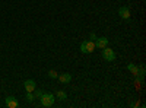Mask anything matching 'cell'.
Listing matches in <instances>:
<instances>
[{"label":"cell","mask_w":146,"mask_h":108,"mask_svg":"<svg viewBox=\"0 0 146 108\" xmlns=\"http://www.w3.org/2000/svg\"><path fill=\"white\" fill-rule=\"evenodd\" d=\"M40 99H41V105L42 107H53V104H54V101H56V97L51 93V92H42V95L40 97Z\"/></svg>","instance_id":"obj_1"},{"label":"cell","mask_w":146,"mask_h":108,"mask_svg":"<svg viewBox=\"0 0 146 108\" xmlns=\"http://www.w3.org/2000/svg\"><path fill=\"white\" fill-rule=\"evenodd\" d=\"M115 53L113 48H108V45L105 47V48H102V58L105 60V62H114L115 60Z\"/></svg>","instance_id":"obj_2"},{"label":"cell","mask_w":146,"mask_h":108,"mask_svg":"<svg viewBox=\"0 0 146 108\" xmlns=\"http://www.w3.org/2000/svg\"><path fill=\"white\" fill-rule=\"evenodd\" d=\"M95 50V42L94 41H83L82 44H80V51L83 53V54H89V53H92Z\"/></svg>","instance_id":"obj_3"},{"label":"cell","mask_w":146,"mask_h":108,"mask_svg":"<svg viewBox=\"0 0 146 108\" xmlns=\"http://www.w3.org/2000/svg\"><path fill=\"white\" fill-rule=\"evenodd\" d=\"M118 16L121 19H124V21H129L130 19V9L127 6H121L118 9Z\"/></svg>","instance_id":"obj_4"},{"label":"cell","mask_w":146,"mask_h":108,"mask_svg":"<svg viewBox=\"0 0 146 108\" xmlns=\"http://www.w3.org/2000/svg\"><path fill=\"white\" fill-rule=\"evenodd\" d=\"M95 48H105V47L108 45V38L107 37H101V38H96L95 41Z\"/></svg>","instance_id":"obj_5"},{"label":"cell","mask_w":146,"mask_h":108,"mask_svg":"<svg viewBox=\"0 0 146 108\" xmlns=\"http://www.w3.org/2000/svg\"><path fill=\"white\" fill-rule=\"evenodd\" d=\"M23 88H25L27 92H34V89L36 88V83H35L34 79H28V80L23 82Z\"/></svg>","instance_id":"obj_6"},{"label":"cell","mask_w":146,"mask_h":108,"mask_svg":"<svg viewBox=\"0 0 146 108\" xmlns=\"http://www.w3.org/2000/svg\"><path fill=\"white\" fill-rule=\"evenodd\" d=\"M6 107H9V108H18L19 102H18V99L15 97H7L6 98Z\"/></svg>","instance_id":"obj_7"},{"label":"cell","mask_w":146,"mask_h":108,"mask_svg":"<svg viewBox=\"0 0 146 108\" xmlns=\"http://www.w3.org/2000/svg\"><path fill=\"white\" fill-rule=\"evenodd\" d=\"M57 79L62 82V83H69V82L72 80V75H70V73H63V75H58Z\"/></svg>","instance_id":"obj_8"},{"label":"cell","mask_w":146,"mask_h":108,"mask_svg":"<svg viewBox=\"0 0 146 108\" xmlns=\"http://www.w3.org/2000/svg\"><path fill=\"white\" fill-rule=\"evenodd\" d=\"M127 69H129V70L131 72V73H133V75H135V76H136V78L139 76V67H137L136 64H133V63H129V66H127Z\"/></svg>","instance_id":"obj_9"},{"label":"cell","mask_w":146,"mask_h":108,"mask_svg":"<svg viewBox=\"0 0 146 108\" xmlns=\"http://www.w3.org/2000/svg\"><path fill=\"white\" fill-rule=\"evenodd\" d=\"M54 97H56L57 99H60V101H66V99H67V93H66L64 91H57Z\"/></svg>","instance_id":"obj_10"},{"label":"cell","mask_w":146,"mask_h":108,"mask_svg":"<svg viewBox=\"0 0 146 108\" xmlns=\"http://www.w3.org/2000/svg\"><path fill=\"white\" fill-rule=\"evenodd\" d=\"M47 75H48V78H51V79H57V76H58V73L56 70H48Z\"/></svg>","instance_id":"obj_11"},{"label":"cell","mask_w":146,"mask_h":108,"mask_svg":"<svg viewBox=\"0 0 146 108\" xmlns=\"http://www.w3.org/2000/svg\"><path fill=\"white\" fill-rule=\"evenodd\" d=\"M34 99H35L34 93H32V92H27V101H28V102H34Z\"/></svg>","instance_id":"obj_12"},{"label":"cell","mask_w":146,"mask_h":108,"mask_svg":"<svg viewBox=\"0 0 146 108\" xmlns=\"http://www.w3.org/2000/svg\"><path fill=\"white\" fill-rule=\"evenodd\" d=\"M32 93H34V97H35V98H40L41 95H42V91H41V89H36V88H35Z\"/></svg>","instance_id":"obj_13"},{"label":"cell","mask_w":146,"mask_h":108,"mask_svg":"<svg viewBox=\"0 0 146 108\" xmlns=\"http://www.w3.org/2000/svg\"><path fill=\"white\" fill-rule=\"evenodd\" d=\"M135 85H136V89H140V88H142V79H140V78H139V79L136 78V80H135Z\"/></svg>","instance_id":"obj_14"},{"label":"cell","mask_w":146,"mask_h":108,"mask_svg":"<svg viewBox=\"0 0 146 108\" xmlns=\"http://www.w3.org/2000/svg\"><path fill=\"white\" fill-rule=\"evenodd\" d=\"M96 40V35H95V32H91V41H95Z\"/></svg>","instance_id":"obj_15"},{"label":"cell","mask_w":146,"mask_h":108,"mask_svg":"<svg viewBox=\"0 0 146 108\" xmlns=\"http://www.w3.org/2000/svg\"><path fill=\"white\" fill-rule=\"evenodd\" d=\"M140 105H142V104H140L139 101H137V102H135V104H131V107H135V108H137V107H140Z\"/></svg>","instance_id":"obj_16"}]
</instances>
